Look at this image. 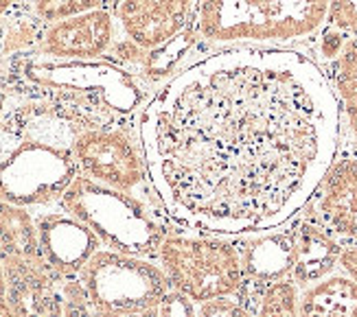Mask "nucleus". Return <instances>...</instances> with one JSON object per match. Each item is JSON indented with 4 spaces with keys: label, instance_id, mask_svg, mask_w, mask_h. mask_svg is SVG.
<instances>
[{
    "label": "nucleus",
    "instance_id": "obj_1",
    "mask_svg": "<svg viewBox=\"0 0 357 317\" xmlns=\"http://www.w3.org/2000/svg\"><path fill=\"white\" fill-rule=\"evenodd\" d=\"M158 208L184 232L252 236L287 226L337 157L331 79L298 49L197 57L136 118Z\"/></svg>",
    "mask_w": 357,
    "mask_h": 317
},
{
    "label": "nucleus",
    "instance_id": "obj_2",
    "mask_svg": "<svg viewBox=\"0 0 357 317\" xmlns=\"http://www.w3.org/2000/svg\"><path fill=\"white\" fill-rule=\"evenodd\" d=\"M0 86L51 103L82 132L136 125L151 92L107 59H55L31 55L15 61Z\"/></svg>",
    "mask_w": 357,
    "mask_h": 317
},
{
    "label": "nucleus",
    "instance_id": "obj_3",
    "mask_svg": "<svg viewBox=\"0 0 357 317\" xmlns=\"http://www.w3.org/2000/svg\"><path fill=\"white\" fill-rule=\"evenodd\" d=\"M329 0H202L195 33L204 51L266 46L294 49L327 24Z\"/></svg>",
    "mask_w": 357,
    "mask_h": 317
},
{
    "label": "nucleus",
    "instance_id": "obj_4",
    "mask_svg": "<svg viewBox=\"0 0 357 317\" xmlns=\"http://www.w3.org/2000/svg\"><path fill=\"white\" fill-rule=\"evenodd\" d=\"M57 206L86 224L103 247L151 261H156L165 236L176 228L158 206L84 176L75 178Z\"/></svg>",
    "mask_w": 357,
    "mask_h": 317
},
{
    "label": "nucleus",
    "instance_id": "obj_5",
    "mask_svg": "<svg viewBox=\"0 0 357 317\" xmlns=\"http://www.w3.org/2000/svg\"><path fill=\"white\" fill-rule=\"evenodd\" d=\"M156 263L169 278L172 291L195 302L239 297L245 291L241 252L228 236L172 232L160 243Z\"/></svg>",
    "mask_w": 357,
    "mask_h": 317
},
{
    "label": "nucleus",
    "instance_id": "obj_6",
    "mask_svg": "<svg viewBox=\"0 0 357 317\" xmlns=\"http://www.w3.org/2000/svg\"><path fill=\"white\" fill-rule=\"evenodd\" d=\"M90 307L121 317H136L162 302L172 291L162 267L143 256L99 249L79 272Z\"/></svg>",
    "mask_w": 357,
    "mask_h": 317
},
{
    "label": "nucleus",
    "instance_id": "obj_7",
    "mask_svg": "<svg viewBox=\"0 0 357 317\" xmlns=\"http://www.w3.org/2000/svg\"><path fill=\"white\" fill-rule=\"evenodd\" d=\"M79 176L70 147L18 138L0 157V199L22 208H49L59 203Z\"/></svg>",
    "mask_w": 357,
    "mask_h": 317
},
{
    "label": "nucleus",
    "instance_id": "obj_8",
    "mask_svg": "<svg viewBox=\"0 0 357 317\" xmlns=\"http://www.w3.org/2000/svg\"><path fill=\"white\" fill-rule=\"evenodd\" d=\"M73 155L79 176L158 206L149 186L136 125L86 130L75 138Z\"/></svg>",
    "mask_w": 357,
    "mask_h": 317
},
{
    "label": "nucleus",
    "instance_id": "obj_9",
    "mask_svg": "<svg viewBox=\"0 0 357 317\" xmlns=\"http://www.w3.org/2000/svg\"><path fill=\"white\" fill-rule=\"evenodd\" d=\"M202 0H119L112 5L123 38L158 49L195 26Z\"/></svg>",
    "mask_w": 357,
    "mask_h": 317
},
{
    "label": "nucleus",
    "instance_id": "obj_10",
    "mask_svg": "<svg viewBox=\"0 0 357 317\" xmlns=\"http://www.w3.org/2000/svg\"><path fill=\"white\" fill-rule=\"evenodd\" d=\"M7 302L15 317H66L64 278L44 261L0 256Z\"/></svg>",
    "mask_w": 357,
    "mask_h": 317
},
{
    "label": "nucleus",
    "instance_id": "obj_11",
    "mask_svg": "<svg viewBox=\"0 0 357 317\" xmlns=\"http://www.w3.org/2000/svg\"><path fill=\"white\" fill-rule=\"evenodd\" d=\"M121 38L112 7L92 9L46 24L40 55L55 59H103Z\"/></svg>",
    "mask_w": 357,
    "mask_h": 317
},
{
    "label": "nucleus",
    "instance_id": "obj_12",
    "mask_svg": "<svg viewBox=\"0 0 357 317\" xmlns=\"http://www.w3.org/2000/svg\"><path fill=\"white\" fill-rule=\"evenodd\" d=\"M40 254L59 278H77L86 263L103 247L99 236L64 210H44L36 217Z\"/></svg>",
    "mask_w": 357,
    "mask_h": 317
},
{
    "label": "nucleus",
    "instance_id": "obj_13",
    "mask_svg": "<svg viewBox=\"0 0 357 317\" xmlns=\"http://www.w3.org/2000/svg\"><path fill=\"white\" fill-rule=\"evenodd\" d=\"M309 219L335 239L357 243V155H340L309 199Z\"/></svg>",
    "mask_w": 357,
    "mask_h": 317
},
{
    "label": "nucleus",
    "instance_id": "obj_14",
    "mask_svg": "<svg viewBox=\"0 0 357 317\" xmlns=\"http://www.w3.org/2000/svg\"><path fill=\"white\" fill-rule=\"evenodd\" d=\"M294 247H296V224L291 228H276L252 236H243L239 245L241 265L245 274V291L237 297L245 304L252 289L285 280L294 269Z\"/></svg>",
    "mask_w": 357,
    "mask_h": 317
},
{
    "label": "nucleus",
    "instance_id": "obj_15",
    "mask_svg": "<svg viewBox=\"0 0 357 317\" xmlns=\"http://www.w3.org/2000/svg\"><path fill=\"white\" fill-rule=\"evenodd\" d=\"M344 245L333 234L314 224L312 219H303L296 224V247H294V269L291 280L296 287H312L314 282L333 274L340 265V254Z\"/></svg>",
    "mask_w": 357,
    "mask_h": 317
},
{
    "label": "nucleus",
    "instance_id": "obj_16",
    "mask_svg": "<svg viewBox=\"0 0 357 317\" xmlns=\"http://www.w3.org/2000/svg\"><path fill=\"white\" fill-rule=\"evenodd\" d=\"M46 24L29 9L26 0L0 15V82L15 61L40 55V42Z\"/></svg>",
    "mask_w": 357,
    "mask_h": 317
},
{
    "label": "nucleus",
    "instance_id": "obj_17",
    "mask_svg": "<svg viewBox=\"0 0 357 317\" xmlns=\"http://www.w3.org/2000/svg\"><path fill=\"white\" fill-rule=\"evenodd\" d=\"M301 317H357V282L344 276H327L301 295Z\"/></svg>",
    "mask_w": 357,
    "mask_h": 317
},
{
    "label": "nucleus",
    "instance_id": "obj_18",
    "mask_svg": "<svg viewBox=\"0 0 357 317\" xmlns=\"http://www.w3.org/2000/svg\"><path fill=\"white\" fill-rule=\"evenodd\" d=\"M0 256L44 261L40 254L36 217L29 208L0 199Z\"/></svg>",
    "mask_w": 357,
    "mask_h": 317
},
{
    "label": "nucleus",
    "instance_id": "obj_19",
    "mask_svg": "<svg viewBox=\"0 0 357 317\" xmlns=\"http://www.w3.org/2000/svg\"><path fill=\"white\" fill-rule=\"evenodd\" d=\"M331 86L347 132L357 145V38H349L340 55L331 61Z\"/></svg>",
    "mask_w": 357,
    "mask_h": 317
},
{
    "label": "nucleus",
    "instance_id": "obj_20",
    "mask_svg": "<svg viewBox=\"0 0 357 317\" xmlns=\"http://www.w3.org/2000/svg\"><path fill=\"white\" fill-rule=\"evenodd\" d=\"M158 311L160 317H252V311L237 297H217L195 302V300L178 291H169L158 304Z\"/></svg>",
    "mask_w": 357,
    "mask_h": 317
},
{
    "label": "nucleus",
    "instance_id": "obj_21",
    "mask_svg": "<svg viewBox=\"0 0 357 317\" xmlns=\"http://www.w3.org/2000/svg\"><path fill=\"white\" fill-rule=\"evenodd\" d=\"M301 295L291 278L266 284L255 300L252 317H301Z\"/></svg>",
    "mask_w": 357,
    "mask_h": 317
},
{
    "label": "nucleus",
    "instance_id": "obj_22",
    "mask_svg": "<svg viewBox=\"0 0 357 317\" xmlns=\"http://www.w3.org/2000/svg\"><path fill=\"white\" fill-rule=\"evenodd\" d=\"M26 5L44 24H51L92 9L112 7V0H26Z\"/></svg>",
    "mask_w": 357,
    "mask_h": 317
},
{
    "label": "nucleus",
    "instance_id": "obj_23",
    "mask_svg": "<svg viewBox=\"0 0 357 317\" xmlns=\"http://www.w3.org/2000/svg\"><path fill=\"white\" fill-rule=\"evenodd\" d=\"M327 24L347 38H357V0H329Z\"/></svg>",
    "mask_w": 357,
    "mask_h": 317
},
{
    "label": "nucleus",
    "instance_id": "obj_24",
    "mask_svg": "<svg viewBox=\"0 0 357 317\" xmlns=\"http://www.w3.org/2000/svg\"><path fill=\"white\" fill-rule=\"evenodd\" d=\"M316 40H318V55H320V59L331 63L340 55V51H342V46L347 44L349 38L342 33V31H337V29H333L329 24H324L322 31L316 36Z\"/></svg>",
    "mask_w": 357,
    "mask_h": 317
},
{
    "label": "nucleus",
    "instance_id": "obj_25",
    "mask_svg": "<svg viewBox=\"0 0 357 317\" xmlns=\"http://www.w3.org/2000/svg\"><path fill=\"white\" fill-rule=\"evenodd\" d=\"M340 267L344 269V274L357 282V243L344 245L342 254H340Z\"/></svg>",
    "mask_w": 357,
    "mask_h": 317
},
{
    "label": "nucleus",
    "instance_id": "obj_26",
    "mask_svg": "<svg viewBox=\"0 0 357 317\" xmlns=\"http://www.w3.org/2000/svg\"><path fill=\"white\" fill-rule=\"evenodd\" d=\"M0 317H15L9 302H7V289H5V274H3V263H0Z\"/></svg>",
    "mask_w": 357,
    "mask_h": 317
},
{
    "label": "nucleus",
    "instance_id": "obj_27",
    "mask_svg": "<svg viewBox=\"0 0 357 317\" xmlns=\"http://www.w3.org/2000/svg\"><path fill=\"white\" fill-rule=\"evenodd\" d=\"M24 0H0V15H5L7 11H11L13 7H18Z\"/></svg>",
    "mask_w": 357,
    "mask_h": 317
},
{
    "label": "nucleus",
    "instance_id": "obj_28",
    "mask_svg": "<svg viewBox=\"0 0 357 317\" xmlns=\"http://www.w3.org/2000/svg\"><path fill=\"white\" fill-rule=\"evenodd\" d=\"M82 317H121V315H112V313H103V311L90 309V311H88V313H84Z\"/></svg>",
    "mask_w": 357,
    "mask_h": 317
},
{
    "label": "nucleus",
    "instance_id": "obj_29",
    "mask_svg": "<svg viewBox=\"0 0 357 317\" xmlns=\"http://www.w3.org/2000/svg\"><path fill=\"white\" fill-rule=\"evenodd\" d=\"M136 317H160V311H158V307H153V309H147L143 313H138Z\"/></svg>",
    "mask_w": 357,
    "mask_h": 317
},
{
    "label": "nucleus",
    "instance_id": "obj_30",
    "mask_svg": "<svg viewBox=\"0 0 357 317\" xmlns=\"http://www.w3.org/2000/svg\"><path fill=\"white\" fill-rule=\"evenodd\" d=\"M88 313V311H86ZM84 313H66V317H82Z\"/></svg>",
    "mask_w": 357,
    "mask_h": 317
},
{
    "label": "nucleus",
    "instance_id": "obj_31",
    "mask_svg": "<svg viewBox=\"0 0 357 317\" xmlns=\"http://www.w3.org/2000/svg\"><path fill=\"white\" fill-rule=\"evenodd\" d=\"M114 3H119V0H112V5H114Z\"/></svg>",
    "mask_w": 357,
    "mask_h": 317
}]
</instances>
